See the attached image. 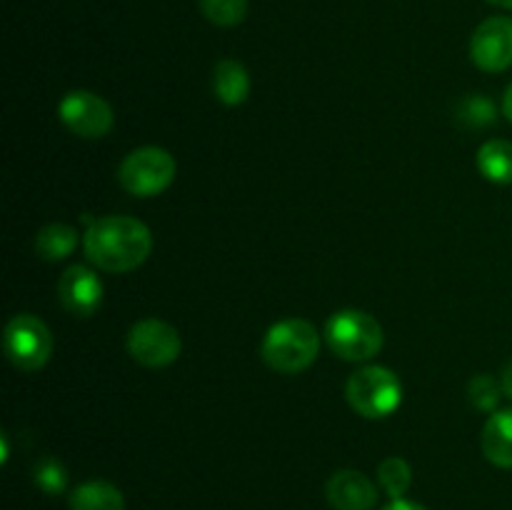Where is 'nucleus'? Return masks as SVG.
Masks as SVG:
<instances>
[{"label": "nucleus", "mask_w": 512, "mask_h": 510, "mask_svg": "<svg viewBox=\"0 0 512 510\" xmlns=\"http://www.w3.org/2000/svg\"><path fill=\"white\" fill-rule=\"evenodd\" d=\"M183 340L175 325L158 318H145L130 328L128 353L145 368H168L178 360Z\"/></svg>", "instance_id": "obj_7"}, {"label": "nucleus", "mask_w": 512, "mask_h": 510, "mask_svg": "<svg viewBox=\"0 0 512 510\" xmlns=\"http://www.w3.org/2000/svg\"><path fill=\"white\" fill-rule=\"evenodd\" d=\"M318 350L320 335L315 325L303 318H288L275 323L265 333L260 355H263L265 365L273 368L275 373L295 375L313 365V360L318 358Z\"/></svg>", "instance_id": "obj_2"}, {"label": "nucleus", "mask_w": 512, "mask_h": 510, "mask_svg": "<svg viewBox=\"0 0 512 510\" xmlns=\"http://www.w3.org/2000/svg\"><path fill=\"white\" fill-rule=\"evenodd\" d=\"M380 510H428V508H425V505H420V503H415V500L395 498V500H390L388 505H383Z\"/></svg>", "instance_id": "obj_21"}, {"label": "nucleus", "mask_w": 512, "mask_h": 510, "mask_svg": "<svg viewBox=\"0 0 512 510\" xmlns=\"http://www.w3.org/2000/svg\"><path fill=\"white\" fill-rule=\"evenodd\" d=\"M378 478L385 493L390 495V500H395L408 493L410 483H413V470H410L408 460L398 458V455H390V458H385L378 465Z\"/></svg>", "instance_id": "obj_17"}, {"label": "nucleus", "mask_w": 512, "mask_h": 510, "mask_svg": "<svg viewBox=\"0 0 512 510\" xmlns=\"http://www.w3.org/2000/svg\"><path fill=\"white\" fill-rule=\"evenodd\" d=\"M478 170L495 185L512 183V143L510 140H488L478 150Z\"/></svg>", "instance_id": "obj_15"}, {"label": "nucleus", "mask_w": 512, "mask_h": 510, "mask_svg": "<svg viewBox=\"0 0 512 510\" xmlns=\"http://www.w3.org/2000/svg\"><path fill=\"white\" fill-rule=\"evenodd\" d=\"M485 458L498 468H512V408L495 410L480 435Z\"/></svg>", "instance_id": "obj_12"}, {"label": "nucleus", "mask_w": 512, "mask_h": 510, "mask_svg": "<svg viewBox=\"0 0 512 510\" xmlns=\"http://www.w3.org/2000/svg\"><path fill=\"white\" fill-rule=\"evenodd\" d=\"M3 348L10 363L23 373L45 368L53 355V333L33 313H20L5 325Z\"/></svg>", "instance_id": "obj_6"}, {"label": "nucleus", "mask_w": 512, "mask_h": 510, "mask_svg": "<svg viewBox=\"0 0 512 510\" xmlns=\"http://www.w3.org/2000/svg\"><path fill=\"white\" fill-rule=\"evenodd\" d=\"M78 230L73 225L65 223H50L45 228H40V233L35 235V250L43 260H63L78 248Z\"/></svg>", "instance_id": "obj_16"}, {"label": "nucleus", "mask_w": 512, "mask_h": 510, "mask_svg": "<svg viewBox=\"0 0 512 510\" xmlns=\"http://www.w3.org/2000/svg\"><path fill=\"white\" fill-rule=\"evenodd\" d=\"M200 13L220 28L240 25L248 15V0H198Z\"/></svg>", "instance_id": "obj_18"}, {"label": "nucleus", "mask_w": 512, "mask_h": 510, "mask_svg": "<svg viewBox=\"0 0 512 510\" xmlns=\"http://www.w3.org/2000/svg\"><path fill=\"white\" fill-rule=\"evenodd\" d=\"M500 385H503V393L512 400V360L503 368V375H500Z\"/></svg>", "instance_id": "obj_22"}, {"label": "nucleus", "mask_w": 512, "mask_h": 510, "mask_svg": "<svg viewBox=\"0 0 512 510\" xmlns=\"http://www.w3.org/2000/svg\"><path fill=\"white\" fill-rule=\"evenodd\" d=\"M58 300L75 318H90L103 305V280L88 265H70L58 280Z\"/></svg>", "instance_id": "obj_10"}, {"label": "nucleus", "mask_w": 512, "mask_h": 510, "mask_svg": "<svg viewBox=\"0 0 512 510\" xmlns=\"http://www.w3.org/2000/svg\"><path fill=\"white\" fill-rule=\"evenodd\" d=\"M328 503L335 510H373L378 503V488L360 470H338L325 485Z\"/></svg>", "instance_id": "obj_11"}, {"label": "nucleus", "mask_w": 512, "mask_h": 510, "mask_svg": "<svg viewBox=\"0 0 512 510\" xmlns=\"http://www.w3.org/2000/svg\"><path fill=\"white\" fill-rule=\"evenodd\" d=\"M470 58L485 73H503L512 65V18L493 15L475 28Z\"/></svg>", "instance_id": "obj_9"}, {"label": "nucleus", "mask_w": 512, "mask_h": 510, "mask_svg": "<svg viewBox=\"0 0 512 510\" xmlns=\"http://www.w3.org/2000/svg\"><path fill=\"white\" fill-rule=\"evenodd\" d=\"M178 165L165 148L145 145L125 155L118 168V180L135 198H155L173 185Z\"/></svg>", "instance_id": "obj_5"}, {"label": "nucleus", "mask_w": 512, "mask_h": 510, "mask_svg": "<svg viewBox=\"0 0 512 510\" xmlns=\"http://www.w3.org/2000/svg\"><path fill=\"white\" fill-rule=\"evenodd\" d=\"M345 395H348L350 408L363 418H388L403 403V383L390 368L365 365L350 375Z\"/></svg>", "instance_id": "obj_3"}, {"label": "nucleus", "mask_w": 512, "mask_h": 510, "mask_svg": "<svg viewBox=\"0 0 512 510\" xmlns=\"http://www.w3.org/2000/svg\"><path fill=\"white\" fill-rule=\"evenodd\" d=\"M70 510H125V498L108 480H88L70 493Z\"/></svg>", "instance_id": "obj_14"}, {"label": "nucleus", "mask_w": 512, "mask_h": 510, "mask_svg": "<svg viewBox=\"0 0 512 510\" xmlns=\"http://www.w3.org/2000/svg\"><path fill=\"white\" fill-rule=\"evenodd\" d=\"M58 115L65 128L85 140H98L113 130L115 115L108 100L90 90H70L58 105Z\"/></svg>", "instance_id": "obj_8"}, {"label": "nucleus", "mask_w": 512, "mask_h": 510, "mask_svg": "<svg viewBox=\"0 0 512 510\" xmlns=\"http://www.w3.org/2000/svg\"><path fill=\"white\" fill-rule=\"evenodd\" d=\"M500 393H503V385H500V380H495L493 375L488 373L475 375L468 385L470 403L478 410H485V413H495V408H498L500 403Z\"/></svg>", "instance_id": "obj_19"}, {"label": "nucleus", "mask_w": 512, "mask_h": 510, "mask_svg": "<svg viewBox=\"0 0 512 510\" xmlns=\"http://www.w3.org/2000/svg\"><path fill=\"white\" fill-rule=\"evenodd\" d=\"M330 350L345 360H370L383 348V325L365 310H338L325 325Z\"/></svg>", "instance_id": "obj_4"}, {"label": "nucleus", "mask_w": 512, "mask_h": 510, "mask_svg": "<svg viewBox=\"0 0 512 510\" xmlns=\"http://www.w3.org/2000/svg\"><path fill=\"white\" fill-rule=\"evenodd\" d=\"M503 110H505V118L512 123V83L508 85V90H505V98H503Z\"/></svg>", "instance_id": "obj_23"}, {"label": "nucleus", "mask_w": 512, "mask_h": 510, "mask_svg": "<svg viewBox=\"0 0 512 510\" xmlns=\"http://www.w3.org/2000/svg\"><path fill=\"white\" fill-rule=\"evenodd\" d=\"M213 93L220 103L240 105L250 95V75L238 60H220L213 70Z\"/></svg>", "instance_id": "obj_13"}, {"label": "nucleus", "mask_w": 512, "mask_h": 510, "mask_svg": "<svg viewBox=\"0 0 512 510\" xmlns=\"http://www.w3.org/2000/svg\"><path fill=\"white\" fill-rule=\"evenodd\" d=\"M488 3L498 5V8H505V10H512V0H488Z\"/></svg>", "instance_id": "obj_24"}, {"label": "nucleus", "mask_w": 512, "mask_h": 510, "mask_svg": "<svg viewBox=\"0 0 512 510\" xmlns=\"http://www.w3.org/2000/svg\"><path fill=\"white\" fill-rule=\"evenodd\" d=\"M33 478H35V485H38L43 493L58 495L63 493L65 485H68V470H65V465L58 463V460L45 458L35 465Z\"/></svg>", "instance_id": "obj_20"}, {"label": "nucleus", "mask_w": 512, "mask_h": 510, "mask_svg": "<svg viewBox=\"0 0 512 510\" xmlns=\"http://www.w3.org/2000/svg\"><path fill=\"white\" fill-rule=\"evenodd\" d=\"M85 255L105 273H130L148 260L153 235L148 225L130 215H105L90 223L83 238Z\"/></svg>", "instance_id": "obj_1"}]
</instances>
